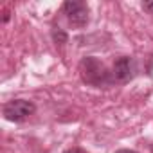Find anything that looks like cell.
Listing matches in <instances>:
<instances>
[{"mask_svg": "<svg viewBox=\"0 0 153 153\" xmlns=\"http://www.w3.org/2000/svg\"><path fill=\"white\" fill-rule=\"evenodd\" d=\"M79 72H81L83 81L88 83V85L105 87V85H110L114 81L110 72H106L105 65L96 58H85L79 65Z\"/></svg>", "mask_w": 153, "mask_h": 153, "instance_id": "obj_1", "label": "cell"}, {"mask_svg": "<svg viewBox=\"0 0 153 153\" xmlns=\"http://www.w3.org/2000/svg\"><path fill=\"white\" fill-rule=\"evenodd\" d=\"M34 105L31 101H25V99H15V101H9L4 105L2 112H4V117L7 121H13V123H22L25 121L29 115L34 114Z\"/></svg>", "mask_w": 153, "mask_h": 153, "instance_id": "obj_2", "label": "cell"}, {"mask_svg": "<svg viewBox=\"0 0 153 153\" xmlns=\"http://www.w3.org/2000/svg\"><path fill=\"white\" fill-rule=\"evenodd\" d=\"M63 11L74 27H83L88 22V6L79 0H68L63 4Z\"/></svg>", "mask_w": 153, "mask_h": 153, "instance_id": "obj_3", "label": "cell"}, {"mask_svg": "<svg viewBox=\"0 0 153 153\" xmlns=\"http://www.w3.org/2000/svg\"><path fill=\"white\" fill-rule=\"evenodd\" d=\"M137 72V65L131 58L128 56H121L115 59L114 67H112V78L114 81H119V83H126L130 81Z\"/></svg>", "mask_w": 153, "mask_h": 153, "instance_id": "obj_4", "label": "cell"}, {"mask_svg": "<svg viewBox=\"0 0 153 153\" xmlns=\"http://www.w3.org/2000/svg\"><path fill=\"white\" fill-rule=\"evenodd\" d=\"M142 7H144V11H148V13H153V2H144Z\"/></svg>", "mask_w": 153, "mask_h": 153, "instance_id": "obj_5", "label": "cell"}, {"mask_svg": "<svg viewBox=\"0 0 153 153\" xmlns=\"http://www.w3.org/2000/svg\"><path fill=\"white\" fill-rule=\"evenodd\" d=\"M65 153H85L83 149H79V148H70V149H67Z\"/></svg>", "mask_w": 153, "mask_h": 153, "instance_id": "obj_6", "label": "cell"}, {"mask_svg": "<svg viewBox=\"0 0 153 153\" xmlns=\"http://www.w3.org/2000/svg\"><path fill=\"white\" fill-rule=\"evenodd\" d=\"M115 153H137V151H133V149H117Z\"/></svg>", "mask_w": 153, "mask_h": 153, "instance_id": "obj_7", "label": "cell"}]
</instances>
